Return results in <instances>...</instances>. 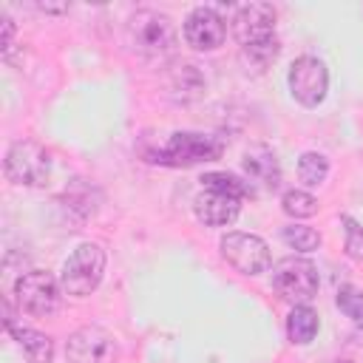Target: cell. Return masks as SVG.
I'll return each mask as SVG.
<instances>
[{
  "mask_svg": "<svg viewBox=\"0 0 363 363\" xmlns=\"http://www.w3.org/2000/svg\"><path fill=\"white\" fill-rule=\"evenodd\" d=\"M125 43L142 57H164L176 45V26L156 9H139L125 23Z\"/></svg>",
  "mask_w": 363,
  "mask_h": 363,
  "instance_id": "cell-1",
  "label": "cell"
},
{
  "mask_svg": "<svg viewBox=\"0 0 363 363\" xmlns=\"http://www.w3.org/2000/svg\"><path fill=\"white\" fill-rule=\"evenodd\" d=\"M221 153H224V142L218 136L196 133V130H179L159 150L150 153V162L167 164V167H193L201 162H216Z\"/></svg>",
  "mask_w": 363,
  "mask_h": 363,
  "instance_id": "cell-2",
  "label": "cell"
},
{
  "mask_svg": "<svg viewBox=\"0 0 363 363\" xmlns=\"http://www.w3.org/2000/svg\"><path fill=\"white\" fill-rule=\"evenodd\" d=\"M102 272H105V250L99 244H79L62 264V272H60V284H62V292L65 295H91L99 281H102Z\"/></svg>",
  "mask_w": 363,
  "mask_h": 363,
  "instance_id": "cell-3",
  "label": "cell"
},
{
  "mask_svg": "<svg viewBox=\"0 0 363 363\" xmlns=\"http://www.w3.org/2000/svg\"><path fill=\"white\" fill-rule=\"evenodd\" d=\"M6 179L26 187H45L51 179V153L31 139H20L6 150Z\"/></svg>",
  "mask_w": 363,
  "mask_h": 363,
  "instance_id": "cell-4",
  "label": "cell"
},
{
  "mask_svg": "<svg viewBox=\"0 0 363 363\" xmlns=\"http://www.w3.org/2000/svg\"><path fill=\"white\" fill-rule=\"evenodd\" d=\"M62 284L45 272V269H28L17 278L14 284V295H17V306L34 318H48L60 309L62 301Z\"/></svg>",
  "mask_w": 363,
  "mask_h": 363,
  "instance_id": "cell-5",
  "label": "cell"
},
{
  "mask_svg": "<svg viewBox=\"0 0 363 363\" xmlns=\"http://www.w3.org/2000/svg\"><path fill=\"white\" fill-rule=\"evenodd\" d=\"M221 255L227 258L230 267H235L241 275H261L269 269V247L261 235L252 233H227L218 241Z\"/></svg>",
  "mask_w": 363,
  "mask_h": 363,
  "instance_id": "cell-6",
  "label": "cell"
},
{
  "mask_svg": "<svg viewBox=\"0 0 363 363\" xmlns=\"http://www.w3.org/2000/svg\"><path fill=\"white\" fill-rule=\"evenodd\" d=\"M289 91L292 96L303 105V108H315L323 102L326 91H329V71L323 65V60L318 57H298L292 65H289Z\"/></svg>",
  "mask_w": 363,
  "mask_h": 363,
  "instance_id": "cell-7",
  "label": "cell"
},
{
  "mask_svg": "<svg viewBox=\"0 0 363 363\" xmlns=\"http://www.w3.org/2000/svg\"><path fill=\"white\" fill-rule=\"evenodd\" d=\"M318 269L306 258H284L272 269V286L289 301H309L318 292Z\"/></svg>",
  "mask_w": 363,
  "mask_h": 363,
  "instance_id": "cell-8",
  "label": "cell"
},
{
  "mask_svg": "<svg viewBox=\"0 0 363 363\" xmlns=\"http://www.w3.org/2000/svg\"><path fill=\"white\" fill-rule=\"evenodd\" d=\"M68 363H116V340L102 326H82L65 343Z\"/></svg>",
  "mask_w": 363,
  "mask_h": 363,
  "instance_id": "cell-9",
  "label": "cell"
},
{
  "mask_svg": "<svg viewBox=\"0 0 363 363\" xmlns=\"http://www.w3.org/2000/svg\"><path fill=\"white\" fill-rule=\"evenodd\" d=\"M233 34L241 45L275 37V9L269 3H244L233 14Z\"/></svg>",
  "mask_w": 363,
  "mask_h": 363,
  "instance_id": "cell-10",
  "label": "cell"
},
{
  "mask_svg": "<svg viewBox=\"0 0 363 363\" xmlns=\"http://www.w3.org/2000/svg\"><path fill=\"white\" fill-rule=\"evenodd\" d=\"M182 31H184L187 45L196 48V51H213V48H218V45L224 43V37H227L224 17H221L216 9H210V6L193 9V11L187 14Z\"/></svg>",
  "mask_w": 363,
  "mask_h": 363,
  "instance_id": "cell-11",
  "label": "cell"
},
{
  "mask_svg": "<svg viewBox=\"0 0 363 363\" xmlns=\"http://www.w3.org/2000/svg\"><path fill=\"white\" fill-rule=\"evenodd\" d=\"M193 213L204 227H230L241 213V199H233L227 193L204 190L193 201Z\"/></svg>",
  "mask_w": 363,
  "mask_h": 363,
  "instance_id": "cell-12",
  "label": "cell"
},
{
  "mask_svg": "<svg viewBox=\"0 0 363 363\" xmlns=\"http://www.w3.org/2000/svg\"><path fill=\"white\" fill-rule=\"evenodd\" d=\"M241 167H244V176L250 184H258L264 190H275L281 184V164H278L275 153L264 145L250 147L241 159Z\"/></svg>",
  "mask_w": 363,
  "mask_h": 363,
  "instance_id": "cell-13",
  "label": "cell"
},
{
  "mask_svg": "<svg viewBox=\"0 0 363 363\" xmlns=\"http://www.w3.org/2000/svg\"><path fill=\"white\" fill-rule=\"evenodd\" d=\"M17 340V346L23 349V354L31 360V363H51L54 357V343L48 335L37 332V329H28V326H11L9 329Z\"/></svg>",
  "mask_w": 363,
  "mask_h": 363,
  "instance_id": "cell-14",
  "label": "cell"
},
{
  "mask_svg": "<svg viewBox=\"0 0 363 363\" xmlns=\"http://www.w3.org/2000/svg\"><path fill=\"white\" fill-rule=\"evenodd\" d=\"M278 54H281L278 37H269V40H261V43H252V45H241V62L252 74H264L278 60Z\"/></svg>",
  "mask_w": 363,
  "mask_h": 363,
  "instance_id": "cell-15",
  "label": "cell"
},
{
  "mask_svg": "<svg viewBox=\"0 0 363 363\" xmlns=\"http://www.w3.org/2000/svg\"><path fill=\"white\" fill-rule=\"evenodd\" d=\"M170 91H173V96L182 99V102L196 99V96L204 91V79H201L199 68H196L193 62L176 65V71H173V77H170Z\"/></svg>",
  "mask_w": 363,
  "mask_h": 363,
  "instance_id": "cell-16",
  "label": "cell"
},
{
  "mask_svg": "<svg viewBox=\"0 0 363 363\" xmlns=\"http://www.w3.org/2000/svg\"><path fill=\"white\" fill-rule=\"evenodd\" d=\"M318 326H320L318 312L309 309V306H295L286 318V335H289L292 343H301V346L309 343L318 335Z\"/></svg>",
  "mask_w": 363,
  "mask_h": 363,
  "instance_id": "cell-17",
  "label": "cell"
},
{
  "mask_svg": "<svg viewBox=\"0 0 363 363\" xmlns=\"http://www.w3.org/2000/svg\"><path fill=\"white\" fill-rule=\"evenodd\" d=\"M201 184H204V190L227 193V196H233V199L255 196V187H252L247 179L235 176V173H218V170H213V173H204V176H201Z\"/></svg>",
  "mask_w": 363,
  "mask_h": 363,
  "instance_id": "cell-18",
  "label": "cell"
},
{
  "mask_svg": "<svg viewBox=\"0 0 363 363\" xmlns=\"http://www.w3.org/2000/svg\"><path fill=\"white\" fill-rule=\"evenodd\" d=\"M326 173H329V159H326L323 153L309 150V153H303V156L298 159V176H301L303 184L315 187V184H320V182L326 179Z\"/></svg>",
  "mask_w": 363,
  "mask_h": 363,
  "instance_id": "cell-19",
  "label": "cell"
},
{
  "mask_svg": "<svg viewBox=\"0 0 363 363\" xmlns=\"http://www.w3.org/2000/svg\"><path fill=\"white\" fill-rule=\"evenodd\" d=\"M281 238L295 250V252H312L320 247V233L306 227V224H289L281 230Z\"/></svg>",
  "mask_w": 363,
  "mask_h": 363,
  "instance_id": "cell-20",
  "label": "cell"
},
{
  "mask_svg": "<svg viewBox=\"0 0 363 363\" xmlns=\"http://www.w3.org/2000/svg\"><path fill=\"white\" fill-rule=\"evenodd\" d=\"M281 207L292 218H309V216L318 213V199L306 190H286L284 199H281Z\"/></svg>",
  "mask_w": 363,
  "mask_h": 363,
  "instance_id": "cell-21",
  "label": "cell"
},
{
  "mask_svg": "<svg viewBox=\"0 0 363 363\" xmlns=\"http://www.w3.org/2000/svg\"><path fill=\"white\" fill-rule=\"evenodd\" d=\"M337 306H340V312H343L346 318H352V320L363 329V292H360L357 286L343 284V286L337 289Z\"/></svg>",
  "mask_w": 363,
  "mask_h": 363,
  "instance_id": "cell-22",
  "label": "cell"
},
{
  "mask_svg": "<svg viewBox=\"0 0 363 363\" xmlns=\"http://www.w3.org/2000/svg\"><path fill=\"white\" fill-rule=\"evenodd\" d=\"M343 224H346V255L363 261V227L352 216H343Z\"/></svg>",
  "mask_w": 363,
  "mask_h": 363,
  "instance_id": "cell-23",
  "label": "cell"
},
{
  "mask_svg": "<svg viewBox=\"0 0 363 363\" xmlns=\"http://www.w3.org/2000/svg\"><path fill=\"white\" fill-rule=\"evenodd\" d=\"M14 45V23L11 17H3V51H9Z\"/></svg>",
  "mask_w": 363,
  "mask_h": 363,
  "instance_id": "cell-24",
  "label": "cell"
},
{
  "mask_svg": "<svg viewBox=\"0 0 363 363\" xmlns=\"http://www.w3.org/2000/svg\"><path fill=\"white\" fill-rule=\"evenodd\" d=\"M40 9H43V11H65L68 6H45V3H40Z\"/></svg>",
  "mask_w": 363,
  "mask_h": 363,
  "instance_id": "cell-25",
  "label": "cell"
},
{
  "mask_svg": "<svg viewBox=\"0 0 363 363\" xmlns=\"http://www.w3.org/2000/svg\"><path fill=\"white\" fill-rule=\"evenodd\" d=\"M340 363H352V360H340Z\"/></svg>",
  "mask_w": 363,
  "mask_h": 363,
  "instance_id": "cell-26",
  "label": "cell"
}]
</instances>
